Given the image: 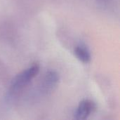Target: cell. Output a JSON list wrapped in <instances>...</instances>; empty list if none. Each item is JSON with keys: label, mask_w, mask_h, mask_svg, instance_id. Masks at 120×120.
I'll return each instance as SVG.
<instances>
[{"label": "cell", "mask_w": 120, "mask_h": 120, "mask_svg": "<svg viewBox=\"0 0 120 120\" xmlns=\"http://www.w3.org/2000/svg\"><path fill=\"white\" fill-rule=\"evenodd\" d=\"M59 80L58 75L54 71H49L44 77L43 86L46 91H51L58 83Z\"/></svg>", "instance_id": "obj_3"}, {"label": "cell", "mask_w": 120, "mask_h": 120, "mask_svg": "<svg viewBox=\"0 0 120 120\" xmlns=\"http://www.w3.org/2000/svg\"><path fill=\"white\" fill-rule=\"evenodd\" d=\"M96 106L94 101L91 100H84L79 103L75 113V119L78 120L88 118L96 110Z\"/></svg>", "instance_id": "obj_2"}, {"label": "cell", "mask_w": 120, "mask_h": 120, "mask_svg": "<svg viewBox=\"0 0 120 120\" xmlns=\"http://www.w3.org/2000/svg\"><path fill=\"white\" fill-rule=\"evenodd\" d=\"M75 55L79 60L84 63H89L91 60V56L88 48L84 45H78L75 49Z\"/></svg>", "instance_id": "obj_4"}, {"label": "cell", "mask_w": 120, "mask_h": 120, "mask_svg": "<svg viewBox=\"0 0 120 120\" xmlns=\"http://www.w3.org/2000/svg\"><path fill=\"white\" fill-rule=\"evenodd\" d=\"M39 69V65L37 63H34L17 75L11 83L10 94L14 95L21 91L38 75Z\"/></svg>", "instance_id": "obj_1"}]
</instances>
